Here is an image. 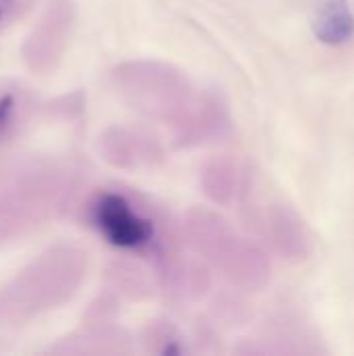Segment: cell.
<instances>
[{
	"label": "cell",
	"instance_id": "1",
	"mask_svg": "<svg viewBox=\"0 0 354 356\" xmlns=\"http://www.w3.org/2000/svg\"><path fill=\"white\" fill-rule=\"evenodd\" d=\"M111 81L123 102L150 121L171 125L186 144L204 142L227 125L223 106L198 92L194 81L173 63L123 60L111 71Z\"/></svg>",
	"mask_w": 354,
	"mask_h": 356
},
{
	"label": "cell",
	"instance_id": "2",
	"mask_svg": "<svg viewBox=\"0 0 354 356\" xmlns=\"http://www.w3.org/2000/svg\"><path fill=\"white\" fill-rule=\"evenodd\" d=\"M73 194V173L56 159L0 150V244L50 221Z\"/></svg>",
	"mask_w": 354,
	"mask_h": 356
},
{
	"label": "cell",
	"instance_id": "3",
	"mask_svg": "<svg viewBox=\"0 0 354 356\" xmlns=\"http://www.w3.org/2000/svg\"><path fill=\"white\" fill-rule=\"evenodd\" d=\"M88 254L77 246H52L0 284V330L23 325L61 309L88 277Z\"/></svg>",
	"mask_w": 354,
	"mask_h": 356
},
{
	"label": "cell",
	"instance_id": "4",
	"mask_svg": "<svg viewBox=\"0 0 354 356\" xmlns=\"http://www.w3.org/2000/svg\"><path fill=\"white\" fill-rule=\"evenodd\" d=\"M186 242L192 250L217 267L234 286L259 290L269 280V259L255 244L246 242L217 213L209 209H192L184 219Z\"/></svg>",
	"mask_w": 354,
	"mask_h": 356
},
{
	"label": "cell",
	"instance_id": "5",
	"mask_svg": "<svg viewBox=\"0 0 354 356\" xmlns=\"http://www.w3.org/2000/svg\"><path fill=\"white\" fill-rule=\"evenodd\" d=\"M88 219L108 244L123 250H148L159 242L154 240V217L146 207H140L121 192L106 190L96 194L88 207Z\"/></svg>",
	"mask_w": 354,
	"mask_h": 356
},
{
	"label": "cell",
	"instance_id": "6",
	"mask_svg": "<svg viewBox=\"0 0 354 356\" xmlns=\"http://www.w3.org/2000/svg\"><path fill=\"white\" fill-rule=\"evenodd\" d=\"M77 23V0H48L21 46L23 65L35 75L52 73L73 38Z\"/></svg>",
	"mask_w": 354,
	"mask_h": 356
},
{
	"label": "cell",
	"instance_id": "7",
	"mask_svg": "<svg viewBox=\"0 0 354 356\" xmlns=\"http://www.w3.org/2000/svg\"><path fill=\"white\" fill-rule=\"evenodd\" d=\"M100 156L115 169L142 171L156 167L165 159L163 142L144 127L111 125L98 138Z\"/></svg>",
	"mask_w": 354,
	"mask_h": 356
},
{
	"label": "cell",
	"instance_id": "8",
	"mask_svg": "<svg viewBox=\"0 0 354 356\" xmlns=\"http://www.w3.org/2000/svg\"><path fill=\"white\" fill-rule=\"evenodd\" d=\"M163 282L173 294L188 300H196L209 292L211 273L202 263L194 259L169 257L163 267Z\"/></svg>",
	"mask_w": 354,
	"mask_h": 356
},
{
	"label": "cell",
	"instance_id": "9",
	"mask_svg": "<svg viewBox=\"0 0 354 356\" xmlns=\"http://www.w3.org/2000/svg\"><path fill=\"white\" fill-rule=\"evenodd\" d=\"M269 232H271L275 248L284 257L296 259V257H305L309 252V238H307L305 225L296 217V213L290 211L288 207H273L271 209Z\"/></svg>",
	"mask_w": 354,
	"mask_h": 356
},
{
	"label": "cell",
	"instance_id": "10",
	"mask_svg": "<svg viewBox=\"0 0 354 356\" xmlns=\"http://www.w3.org/2000/svg\"><path fill=\"white\" fill-rule=\"evenodd\" d=\"M313 29L323 44L338 46L348 42L354 33V17L346 0H328L313 23Z\"/></svg>",
	"mask_w": 354,
	"mask_h": 356
},
{
	"label": "cell",
	"instance_id": "11",
	"mask_svg": "<svg viewBox=\"0 0 354 356\" xmlns=\"http://www.w3.org/2000/svg\"><path fill=\"white\" fill-rule=\"evenodd\" d=\"M202 192L215 204H230L238 190V169L227 159L209 161L202 169Z\"/></svg>",
	"mask_w": 354,
	"mask_h": 356
},
{
	"label": "cell",
	"instance_id": "12",
	"mask_svg": "<svg viewBox=\"0 0 354 356\" xmlns=\"http://www.w3.org/2000/svg\"><path fill=\"white\" fill-rule=\"evenodd\" d=\"M27 111L29 102L19 88L0 94V140L10 136L21 125V121L27 117Z\"/></svg>",
	"mask_w": 354,
	"mask_h": 356
},
{
	"label": "cell",
	"instance_id": "13",
	"mask_svg": "<svg viewBox=\"0 0 354 356\" xmlns=\"http://www.w3.org/2000/svg\"><path fill=\"white\" fill-rule=\"evenodd\" d=\"M111 277H113V284L117 288H123V292H127L129 296H144V294H150V288H148V282L146 277L134 269V267H125V265H117L113 271H111Z\"/></svg>",
	"mask_w": 354,
	"mask_h": 356
},
{
	"label": "cell",
	"instance_id": "14",
	"mask_svg": "<svg viewBox=\"0 0 354 356\" xmlns=\"http://www.w3.org/2000/svg\"><path fill=\"white\" fill-rule=\"evenodd\" d=\"M33 0H0V31H4L17 17H21Z\"/></svg>",
	"mask_w": 354,
	"mask_h": 356
}]
</instances>
